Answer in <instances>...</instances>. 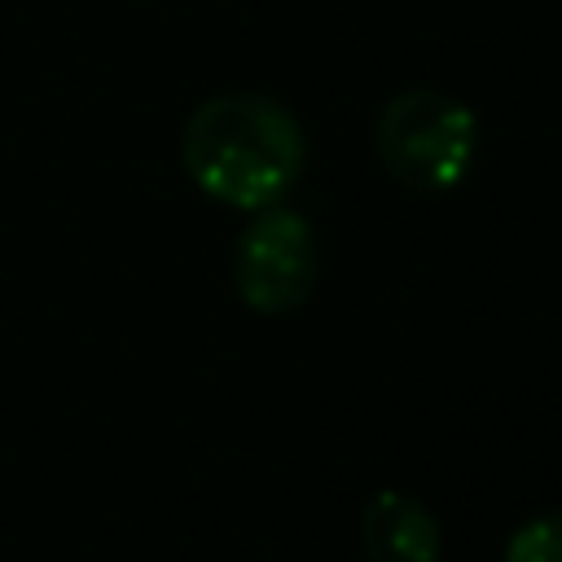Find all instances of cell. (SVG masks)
<instances>
[{"instance_id":"obj_3","label":"cell","mask_w":562,"mask_h":562,"mask_svg":"<svg viewBox=\"0 0 562 562\" xmlns=\"http://www.w3.org/2000/svg\"><path fill=\"white\" fill-rule=\"evenodd\" d=\"M233 290L259 316L299 312L321 277L316 233L303 211L294 206H263L250 211L246 228L233 241Z\"/></svg>"},{"instance_id":"obj_2","label":"cell","mask_w":562,"mask_h":562,"mask_svg":"<svg viewBox=\"0 0 562 562\" xmlns=\"http://www.w3.org/2000/svg\"><path fill=\"white\" fill-rule=\"evenodd\" d=\"M479 154V114L439 92L404 88L378 114V158L413 193H452Z\"/></svg>"},{"instance_id":"obj_4","label":"cell","mask_w":562,"mask_h":562,"mask_svg":"<svg viewBox=\"0 0 562 562\" xmlns=\"http://www.w3.org/2000/svg\"><path fill=\"white\" fill-rule=\"evenodd\" d=\"M360 544L369 562H439L443 558V531L435 514L400 487H382L378 496H369V505L360 509Z\"/></svg>"},{"instance_id":"obj_1","label":"cell","mask_w":562,"mask_h":562,"mask_svg":"<svg viewBox=\"0 0 562 562\" xmlns=\"http://www.w3.org/2000/svg\"><path fill=\"white\" fill-rule=\"evenodd\" d=\"M180 162L220 206H277L303 176L307 136L299 114L268 92H215L184 119Z\"/></svg>"},{"instance_id":"obj_5","label":"cell","mask_w":562,"mask_h":562,"mask_svg":"<svg viewBox=\"0 0 562 562\" xmlns=\"http://www.w3.org/2000/svg\"><path fill=\"white\" fill-rule=\"evenodd\" d=\"M505 562H562V509H549V514L527 518L509 536Z\"/></svg>"}]
</instances>
